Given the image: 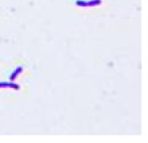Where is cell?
I'll list each match as a JSON object with an SVG mask.
<instances>
[{"label":"cell","instance_id":"obj_3","mask_svg":"<svg viewBox=\"0 0 148 143\" xmlns=\"http://www.w3.org/2000/svg\"><path fill=\"white\" fill-rule=\"evenodd\" d=\"M22 70H23V68H22V66H19V68H16L15 72H14V73L11 74V80H15L16 76H18L19 73H22Z\"/></svg>","mask_w":148,"mask_h":143},{"label":"cell","instance_id":"obj_2","mask_svg":"<svg viewBox=\"0 0 148 143\" xmlns=\"http://www.w3.org/2000/svg\"><path fill=\"white\" fill-rule=\"evenodd\" d=\"M0 88H14V89H19V85L12 84V82H0Z\"/></svg>","mask_w":148,"mask_h":143},{"label":"cell","instance_id":"obj_1","mask_svg":"<svg viewBox=\"0 0 148 143\" xmlns=\"http://www.w3.org/2000/svg\"><path fill=\"white\" fill-rule=\"evenodd\" d=\"M101 3V0H92V1H82V0H77L75 4L79 7H90V6H98Z\"/></svg>","mask_w":148,"mask_h":143}]
</instances>
